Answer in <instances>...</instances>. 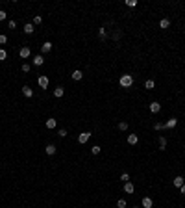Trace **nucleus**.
Wrapping results in <instances>:
<instances>
[{
	"instance_id": "obj_18",
	"label": "nucleus",
	"mask_w": 185,
	"mask_h": 208,
	"mask_svg": "<svg viewBox=\"0 0 185 208\" xmlns=\"http://www.w3.org/2000/svg\"><path fill=\"white\" fill-rule=\"evenodd\" d=\"M71 78H72L74 82H80V80L83 78V73L80 71V69H76V71H72V75H71Z\"/></svg>"
},
{
	"instance_id": "obj_9",
	"label": "nucleus",
	"mask_w": 185,
	"mask_h": 208,
	"mask_svg": "<svg viewBox=\"0 0 185 208\" xmlns=\"http://www.w3.org/2000/svg\"><path fill=\"white\" fill-rule=\"evenodd\" d=\"M22 32H24L26 35H32V34L35 32V28H33V22H26V24H24V28H22Z\"/></svg>"
},
{
	"instance_id": "obj_22",
	"label": "nucleus",
	"mask_w": 185,
	"mask_h": 208,
	"mask_svg": "<svg viewBox=\"0 0 185 208\" xmlns=\"http://www.w3.org/2000/svg\"><path fill=\"white\" fill-rule=\"evenodd\" d=\"M100 152H102V147H100V145H92V147H91V154H92V156H96V154H100Z\"/></svg>"
},
{
	"instance_id": "obj_7",
	"label": "nucleus",
	"mask_w": 185,
	"mask_h": 208,
	"mask_svg": "<svg viewBox=\"0 0 185 208\" xmlns=\"http://www.w3.org/2000/svg\"><path fill=\"white\" fill-rule=\"evenodd\" d=\"M183 184H185V178H183V177H174V178H172V186H174V188L180 190Z\"/></svg>"
},
{
	"instance_id": "obj_5",
	"label": "nucleus",
	"mask_w": 185,
	"mask_h": 208,
	"mask_svg": "<svg viewBox=\"0 0 185 208\" xmlns=\"http://www.w3.org/2000/svg\"><path fill=\"white\" fill-rule=\"evenodd\" d=\"M163 125H165V130H172V128L178 126V119H176V117H170V119H167V123H163Z\"/></svg>"
},
{
	"instance_id": "obj_19",
	"label": "nucleus",
	"mask_w": 185,
	"mask_h": 208,
	"mask_svg": "<svg viewBox=\"0 0 185 208\" xmlns=\"http://www.w3.org/2000/svg\"><path fill=\"white\" fill-rule=\"evenodd\" d=\"M63 95H65V87H63V86H58V87L54 89V97H56V99H61Z\"/></svg>"
},
{
	"instance_id": "obj_13",
	"label": "nucleus",
	"mask_w": 185,
	"mask_h": 208,
	"mask_svg": "<svg viewBox=\"0 0 185 208\" xmlns=\"http://www.w3.org/2000/svg\"><path fill=\"white\" fill-rule=\"evenodd\" d=\"M56 151H58V147H56L54 143H48V145L44 147V152L48 154V156H54V154H56Z\"/></svg>"
},
{
	"instance_id": "obj_34",
	"label": "nucleus",
	"mask_w": 185,
	"mask_h": 208,
	"mask_svg": "<svg viewBox=\"0 0 185 208\" xmlns=\"http://www.w3.org/2000/svg\"><path fill=\"white\" fill-rule=\"evenodd\" d=\"M8 43V35L6 34H0V45H6Z\"/></svg>"
},
{
	"instance_id": "obj_36",
	"label": "nucleus",
	"mask_w": 185,
	"mask_h": 208,
	"mask_svg": "<svg viewBox=\"0 0 185 208\" xmlns=\"http://www.w3.org/2000/svg\"><path fill=\"white\" fill-rule=\"evenodd\" d=\"M180 193H181V195H185V184H183V186L180 188Z\"/></svg>"
},
{
	"instance_id": "obj_20",
	"label": "nucleus",
	"mask_w": 185,
	"mask_h": 208,
	"mask_svg": "<svg viewBox=\"0 0 185 208\" xmlns=\"http://www.w3.org/2000/svg\"><path fill=\"white\" fill-rule=\"evenodd\" d=\"M98 37H100V41H106V39H107V30H106L104 26L98 28Z\"/></svg>"
},
{
	"instance_id": "obj_23",
	"label": "nucleus",
	"mask_w": 185,
	"mask_h": 208,
	"mask_svg": "<svg viewBox=\"0 0 185 208\" xmlns=\"http://www.w3.org/2000/svg\"><path fill=\"white\" fill-rule=\"evenodd\" d=\"M155 87V82L152 80V78H148L146 82H145V89H154Z\"/></svg>"
},
{
	"instance_id": "obj_33",
	"label": "nucleus",
	"mask_w": 185,
	"mask_h": 208,
	"mask_svg": "<svg viewBox=\"0 0 185 208\" xmlns=\"http://www.w3.org/2000/svg\"><path fill=\"white\" fill-rule=\"evenodd\" d=\"M120 180H122V182H130V173H126V171H124V173L120 175Z\"/></svg>"
},
{
	"instance_id": "obj_25",
	"label": "nucleus",
	"mask_w": 185,
	"mask_h": 208,
	"mask_svg": "<svg viewBox=\"0 0 185 208\" xmlns=\"http://www.w3.org/2000/svg\"><path fill=\"white\" fill-rule=\"evenodd\" d=\"M20 71H22V73H30V71H32V65H30V63H22V65H20Z\"/></svg>"
},
{
	"instance_id": "obj_17",
	"label": "nucleus",
	"mask_w": 185,
	"mask_h": 208,
	"mask_svg": "<svg viewBox=\"0 0 185 208\" xmlns=\"http://www.w3.org/2000/svg\"><path fill=\"white\" fill-rule=\"evenodd\" d=\"M122 190H124V193H130V195H131V193L135 192L133 182H124V188H122Z\"/></svg>"
},
{
	"instance_id": "obj_32",
	"label": "nucleus",
	"mask_w": 185,
	"mask_h": 208,
	"mask_svg": "<svg viewBox=\"0 0 185 208\" xmlns=\"http://www.w3.org/2000/svg\"><path fill=\"white\" fill-rule=\"evenodd\" d=\"M126 6L128 8H137V0H126Z\"/></svg>"
},
{
	"instance_id": "obj_14",
	"label": "nucleus",
	"mask_w": 185,
	"mask_h": 208,
	"mask_svg": "<svg viewBox=\"0 0 185 208\" xmlns=\"http://www.w3.org/2000/svg\"><path fill=\"white\" fill-rule=\"evenodd\" d=\"M157 143H159V151H167V137L165 136H159Z\"/></svg>"
},
{
	"instance_id": "obj_16",
	"label": "nucleus",
	"mask_w": 185,
	"mask_h": 208,
	"mask_svg": "<svg viewBox=\"0 0 185 208\" xmlns=\"http://www.w3.org/2000/svg\"><path fill=\"white\" fill-rule=\"evenodd\" d=\"M43 63H44V56H43V54H35V56H33V65H35V67H41Z\"/></svg>"
},
{
	"instance_id": "obj_1",
	"label": "nucleus",
	"mask_w": 185,
	"mask_h": 208,
	"mask_svg": "<svg viewBox=\"0 0 185 208\" xmlns=\"http://www.w3.org/2000/svg\"><path fill=\"white\" fill-rule=\"evenodd\" d=\"M119 84H120V87L130 89V87L133 86V75H122V76L119 78Z\"/></svg>"
},
{
	"instance_id": "obj_30",
	"label": "nucleus",
	"mask_w": 185,
	"mask_h": 208,
	"mask_svg": "<svg viewBox=\"0 0 185 208\" xmlns=\"http://www.w3.org/2000/svg\"><path fill=\"white\" fill-rule=\"evenodd\" d=\"M154 130H155V132H159V130H165V125H163V123H155V125H154Z\"/></svg>"
},
{
	"instance_id": "obj_21",
	"label": "nucleus",
	"mask_w": 185,
	"mask_h": 208,
	"mask_svg": "<svg viewBox=\"0 0 185 208\" xmlns=\"http://www.w3.org/2000/svg\"><path fill=\"white\" fill-rule=\"evenodd\" d=\"M169 26H170V20H169V19H161V20H159V28H161V30H167Z\"/></svg>"
},
{
	"instance_id": "obj_24",
	"label": "nucleus",
	"mask_w": 185,
	"mask_h": 208,
	"mask_svg": "<svg viewBox=\"0 0 185 208\" xmlns=\"http://www.w3.org/2000/svg\"><path fill=\"white\" fill-rule=\"evenodd\" d=\"M117 126H119V130H120V132H126V130H128V126H130V125H128V121H120V123H119V125H117Z\"/></svg>"
},
{
	"instance_id": "obj_31",
	"label": "nucleus",
	"mask_w": 185,
	"mask_h": 208,
	"mask_svg": "<svg viewBox=\"0 0 185 208\" xmlns=\"http://www.w3.org/2000/svg\"><path fill=\"white\" fill-rule=\"evenodd\" d=\"M8 19V13H6V9H0V22H4Z\"/></svg>"
},
{
	"instance_id": "obj_29",
	"label": "nucleus",
	"mask_w": 185,
	"mask_h": 208,
	"mask_svg": "<svg viewBox=\"0 0 185 208\" xmlns=\"http://www.w3.org/2000/svg\"><path fill=\"white\" fill-rule=\"evenodd\" d=\"M0 60H2V61L8 60V50L6 49H0Z\"/></svg>"
},
{
	"instance_id": "obj_8",
	"label": "nucleus",
	"mask_w": 185,
	"mask_h": 208,
	"mask_svg": "<svg viewBox=\"0 0 185 208\" xmlns=\"http://www.w3.org/2000/svg\"><path fill=\"white\" fill-rule=\"evenodd\" d=\"M148 110H150V113H159V111H161V104H159L157 100H154V102H150Z\"/></svg>"
},
{
	"instance_id": "obj_37",
	"label": "nucleus",
	"mask_w": 185,
	"mask_h": 208,
	"mask_svg": "<svg viewBox=\"0 0 185 208\" xmlns=\"http://www.w3.org/2000/svg\"><path fill=\"white\" fill-rule=\"evenodd\" d=\"M133 208H141V206H137V204H135V206H133Z\"/></svg>"
},
{
	"instance_id": "obj_6",
	"label": "nucleus",
	"mask_w": 185,
	"mask_h": 208,
	"mask_svg": "<svg viewBox=\"0 0 185 208\" xmlns=\"http://www.w3.org/2000/svg\"><path fill=\"white\" fill-rule=\"evenodd\" d=\"M52 47H54V45H52L50 41H44V43L41 45V54H48V52L52 50Z\"/></svg>"
},
{
	"instance_id": "obj_26",
	"label": "nucleus",
	"mask_w": 185,
	"mask_h": 208,
	"mask_svg": "<svg viewBox=\"0 0 185 208\" xmlns=\"http://www.w3.org/2000/svg\"><path fill=\"white\" fill-rule=\"evenodd\" d=\"M41 22H43V17L41 15H33V26H39Z\"/></svg>"
},
{
	"instance_id": "obj_4",
	"label": "nucleus",
	"mask_w": 185,
	"mask_h": 208,
	"mask_svg": "<svg viewBox=\"0 0 185 208\" xmlns=\"http://www.w3.org/2000/svg\"><path fill=\"white\" fill-rule=\"evenodd\" d=\"M89 137H91V132H87V130L82 132V134L78 136V143H80V145H85V143L89 141Z\"/></svg>"
},
{
	"instance_id": "obj_2",
	"label": "nucleus",
	"mask_w": 185,
	"mask_h": 208,
	"mask_svg": "<svg viewBox=\"0 0 185 208\" xmlns=\"http://www.w3.org/2000/svg\"><path fill=\"white\" fill-rule=\"evenodd\" d=\"M37 84H39V87H41V89H48L50 78L46 76V75H39V78H37Z\"/></svg>"
},
{
	"instance_id": "obj_11",
	"label": "nucleus",
	"mask_w": 185,
	"mask_h": 208,
	"mask_svg": "<svg viewBox=\"0 0 185 208\" xmlns=\"http://www.w3.org/2000/svg\"><path fill=\"white\" fill-rule=\"evenodd\" d=\"M22 95H24L26 99H32L33 97V89L30 86H22Z\"/></svg>"
},
{
	"instance_id": "obj_27",
	"label": "nucleus",
	"mask_w": 185,
	"mask_h": 208,
	"mask_svg": "<svg viewBox=\"0 0 185 208\" xmlns=\"http://www.w3.org/2000/svg\"><path fill=\"white\" fill-rule=\"evenodd\" d=\"M58 136H59L61 140H63V137H67V136H68V132H67L65 128H59V130H58Z\"/></svg>"
},
{
	"instance_id": "obj_3",
	"label": "nucleus",
	"mask_w": 185,
	"mask_h": 208,
	"mask_svg": "<svg viewBox=\"0 0 185 208\" xmlns=\"http://www.w3.org/2000/svg\"><path fill=\"white\" fill-rule=\"evenodd\" d=\"M32 56V49L28 47V45H24V47H20V50H19V58H22V60H28Z\"/></svg>"
},
{
	"instance_id": "obj_10",
	"label": "nucleus",
	"mask_w": 185,
	"mask_h": 208,
	"mask_svg": "<svg viewBox=\"0 0 185 208\" xmlns=\"http://www.w3.org/2000/svg\"><path fill=\"white\" fill-rule=\"evenodd\" d=\"M141 204H143V208H152V206H154V201H152V197L146 195V197L141 199Z\"/></svg>"
},
{
	"instance_id": "obj_12",
	"label": "nucleus",
	"mask_w": 185,
	"mask_h": 208,
	"mask_svg": "<svg viewBox=\"0 0 185 208\" xmlns=\"http://www.w3.org/2000/svg\"><path fill=\"white\" fill-rule=\"evenodd\" d=\"M44 126L48 128V130H54L56 126H58V119H54V117H50V119H46V123H44Z\"/></svg>"
},
{
	"instance_id": "obj_28",
	"label": "nucleus",
	"mask_w": 185,
	"mask_h": 208,
	"mask_svg": "<svg viewBox=\"0 0 185 208\" xmlns=\"http://www.w3.org/2000/svg\"><path fill=\"white\" fill-rule=\"evenodd\" d=\"M126 206H128V203H126L124 199H119V201H117V208H126Z\"/></svg>"
},
{
	"instance_id": "obj_15",
	"label": "nucleus",
	"mask_w": 185,
	"mask_h": 208,
	"mask_svg": "<svg viewBox=\"0 0 185 208\" xmlns=\"http://www.w3.org/2000/svg\"><path fill=\"white\" fill-rule=\"evenodd\" d=\"M128 145H137L139 143V136L137 134H128Z\"/></svg>"
},
{
	"instance_id": "obj_35",
	"label": "nucleus",
	"mask_w": 185,
	"mask_h": 208,
	"mask_svg": "<svg viewBox=\"0 0 185 208\" xmlns=\"http://www.w3.org/2000/svg\"><path fill=\"white\" fill-rule=\"evenodd\" d=\"M8 28H9V30H15V28H17V22H15V20H9V22H8Z\"/></svg>"
}]
</instances>
